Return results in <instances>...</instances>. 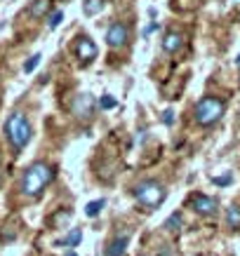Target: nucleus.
<instances>
[{
    "mask_svg": "<svg viewBox=\"0 0 240 256\" xmlns=\"http://www.w3.org/2000/svg\"><path fill=\"white\" fill-rule=\"evenodd\" d=\"M55 178V170L47 162H33L22 176V193L26 198H38Z\"/></svg>",
    "mask_w": 240,
    "mask_h": 256,
    "instance_id": "nucleus-1",
    "label": "nucleus"
},
{
    "mask_svg": "<svg viewBox=\"0 0 240 256\" xmlns=\"http://www.w3.org/2000/svg\"><path fill=\"white\" fill-rule=\"evenodd\" d=\"M165 195H167L165 186L160 181H155V178H146V181H141V184H137V186L132 188V198L137 200V204H139L141 210H146V212L158 210L165 202Z\"/></svg>",
    "mask_w": 240,
    "mask_h": 256,
    "instance_id": "nucleus-2",
    "label": "nucleus"
},
{
    "mask_svg": "<svg viewBox=\"0 0 240 256\" xmlns=\"http://www.w3.org/2000/svg\"><path fill=\"white\" fill-rule=\"evenodd\" d=\"M5 134H8L10 146L19 153V150H24V148L29 146V141H31V136H33L31 122L26 120L24 113L15 110V113L8 118V122H5Z\"/></svg>",
    "mask_w": 240,
    "mask_h": 256,
    "instance_id": "nucleus-3",
    "label": "nucleus"
},
{
    "mask_svg": "<svg viewBox=\"0 0 240 256\" xmlns=\"http://www.w3.org/2000/svg\"><path fill=\"white\" fill-rule=\"evenodd\" d=\"M226 110V104L219 96H202L193 108V116H195V122L202 124V127H212L221 120Z\"/></svg>",
    "mask_w": 240,
    "mask_h": 256,
    "instance_id": "nucleus-4",
    "label": "nucleus"
},
{
    "mask_svg": "<svg viewBox=\"0 0 240 256\" xmlns=\"http://www.w3.org/2000/svg\"><path fill=\"white\" fill-rule=\"evenodd\" d=\"M188 207H191L195 214H200V216H214L219 210V202H217V198H212V195L198 193L188 200Z\"/></svg>",
    "mask_w": 240,
    "mask_h": 256,
    "instance_id": "nucleus-5",
    "label": "nucleus"
},
{
    "mask_svg": "<svg viewBox=\"0 0 240 256\" xmlns=\"http://www.w3.org/2000/svg\"><path fill=\"white\" fill-rule=\"evenodd\" d=\"M73 52H76V56L80 59V62L87 64V62H92L94 56H97V45H94L92 38H87V36H78L76 45H73Z\"/></svg>",
    "mask_w": 240,
    "mask_h": 256,
    "instance_id": "nucleus-6",
    "label": "nucleus"
},
{
    "mask_svg": "<svg viewBox=\"0 0 240 256\" xmlns=\"http://www.w3.org/2000/svg\"><path fill=\"white\" fill-rule=\"evenodd\" d=\"M127 247H130V233H116L106 242L104 256H125L127 254Z\"/></svg>",
    "mask_w": 240,
    "mask_h": 256,
    "instance_id": "nucleus-7",
    "label": "nucleus"
},
{
    "mask_svg": "<svg viewBox=\"0 0 240 256\" xmlns=\"http://www.w3.org/2000/svg\"><path fill=\"white\" fill-rule=\"evenodd\" d=\"M125 42H127V26L120 22L111 24L109 31H106V45L113 47V50H120Z\"/></svg>",
    "mask_w": 240,
    "mask_h": 256,
    "instance_id": "nucleus-8",
    "label": "nucleus"
},
{
    "mask_svg": "<svg viewBox=\"0 0 240 256\" xmlns=\"http://www.w3.org/2000/svg\"><path fill=\"white\" fill-rule=\"evenodd\" d=\"M181 45H184V36L177 31H170L167 36H165L163 40V50L167 52V54H174V52H179L181 50Z\"/></svg>",
    "mask_w": 240,
    "mask_h": 256,
    "instance_id": "nucleus-9",
    "label": "nucleus"
},
{
    "mask_svg": "<svg viewBox=\"0 0 240 256\" xmlns=\"http://www.w3.org/2000/svg\"><path fill=\"white\" fill-rule=\"evenodd\" d=\"M80 240H83V230H80V228H71L69 233H66V238L57 240L55 244H57V247H78V244H80Z\"/></svg>",
    "mask_w": 240,
    "mask_h": 256,
    "instance_id": "nucleus-10",
    "label": "nucleus"
},
{
    "mask_svg": "<svg viewBox=\"0 0 240 256\" xmlns=\"http://www.w3.org/2000/svg\"><path fill=\"white\" fill-rule=\"evenodd\" d=\"M73 110H76L80 118H90L92 116V99H90L87 94H80L76 101V106H73Z\"/></svg>",
    "mask_w": 240,
    "mask_h": 256,
    "instance_id": "nucleus-11",
    "label": "nucleus"
},
{
    "mask_svg": "<svg viewBox=\"0 0 240 256\" xmlns=\"http://www.w3.org/2000/svg\"><path fill=\"white\" fill-rule=\"evenodd\" d=\"M226 226L233 228V230H240V207L238 204H231L226 210Z\"/></svg>",
    "mask_w": 240,
    "mask_h": 256,
    "instance_id": "nucleus-12",
    "label": "nucleus"
},
{
    "mask_svg": "<svg viewBox=\"0 0 240 256\" xmlns=\"http://www.w3.org/2000/svg\"><path fill=\"white\" fill-rule=\"evenodd\" d=\"M101 10H104V0H85V2H83V12H85L87 16L99 14Z\"/></svg>",
    "mask_w": 240,
    "mask_h": 256,
    "instance_id": "nucleus-13",
    "label": "nucleus"
},
{
    "mask_svg": "<svg viewBox=\"0 0 240 256\" xmlns=\"http://www.w3.org/2000/svg\"><path fill=\"white\" fill-rule=\"evenodd\" d=\"M165 228L167 230H179L181 228V212H174V214H170L165 218Z\"/></svg>",
    "mask_w": 240,
    "mask_h": 256,
    "instance_id": "nucleus-14",
    "label": "nucleus"
},
{
    "mask_svg": "<svg viewBox=\"0 0 240 256\" xmlns=\"http://www.w3.org/2000/svg\"><path fill=\"white\" fill-rule=\"evenodd\" d=\"M104 204H106V200H94V202H90L85 207V214L90 218H94V216H99V212L104 210Z\"/></svg>",
    "mask_w": 240,
    "mask_h": 256,
    "instance_id": "nucleus-15",
    "label": "nucleus"
},
{
    "mask_svg": "<svg viewBox=\"0 0 240 256\" xmlns=\"http://www.w3.org/2000/svg\"><path fill=\"white\" fill-rule=\"evenodd\" d=\"M47 10H50V2H47V0H33V5H31L33 16H43Z\"/></svg>",
    "mask_w": 240,
    "mask_h": 256,
    "instance_id": "nucleus-16",
    "label": "nucleus"
},
{
    "mask_svg": "<svg viewBox=\"0 0 240 256\" xmlns=\"http://www.w3.org/2000/svg\"><path fill=\"white\" fill-rule=\"evenodd\" d=\"M69 218H71V212H69V210H64V212H59L57 216L50 218V224H55V228H59V226H64L66 221H69Z\"/></svg>",
    "mask_w": 240,
    "mask_h": 256,
    "instance_id": "nucleus-17",
    "label": "nucleus"
},
{
    "mask_svg": "<svg viewBox=\"0 0 240 256\" xmlns=\"http://www.w3.org/2000/svg\"><path fill=\"white\" fill-rule=\"evenodd\" d=\"M99 106H101L104 110H111V108H116V106H118V101L113 99L111 94H104V96L99 99Z\"/></svg>",
    "mask_w": 240,
    "mask_h": 256,
    "instance_id": "nucleus-18",
    "label": "nucleus"
},
{
    "mask_svg": "<svg viewBox=\"0 0 240 256\" xmlns=\"http://www.w3.org/2000/svg\"><path fill=\"white\" fill-rule=\"evenodd\" d=\"M47 19H50V22H47V26H50V28H57V26L62 24V19H64V12H62V10H57V12H52Z\"/></svg>",
    "mask_w": 240,
    "mask_h": 256,
    "instance_id": "nucleus-19",
    "label": "nucleus"
},
{
    "mask_svg": "<svg viewBox=\"0 0 240 256\" xmlns=\"http://www.w3.org/2000/svg\"><path fill=\"white\" fill-rule=\"evenodd\" d=\"M214 186H231L233 184V174H224V176H212Z\"/></svg>",
    "mask_w": 240,
    "mask_h": 256,
    "instance_id": "nucleus-20",
    "label": "nucleus"
},
{
    "mask_svg": "<svg viewBox=\"0 0 240 256\" xmlns=\"http://www.w3.org/2000/svg\"><path fill=\"white\" fill-rule=\"evenodd\" d=\"M38 64H40V54H33L29 62L24 64V70H26V73H33V68H36Z\"/></svg>",
    "mask_w": 240,
    "mask_h": 256,
    "instance_id": "nucleus-21",
    "label": "nucleus"
},
{
    "mask_svg": "<svg viewBox=\"0 0 240 256\" xmlns=\"http://www.w3.org/2000/svg\"><path fill=\"white\" fill-rule=\"evenodd\" d=\"M163 122L165 124H172V122H174V113H172V110H165V113H163Z\"/></svg>",
    "mask_w": 240,
    "mask_h": 256,
    "instance_id": "nucleus-22",
    "label": "nucleus"
},
{
    "mask_svg": "<svg viewBox=\"0 0 240 256\" xmlns=\"http://www.w3.org/2000/svg\"><path fill=\"white\" fill-rule=\"evenodd\" d=\"M158 31V24H151V26H146V28H144V33H141V36H144V38H148V36H151V33H155Z\"/></svg>",
    "mask_w": 240,
    "mask_h": 256,
    "instance_id": "nucleus-23",
    "label": "nucleus"
},
{
    "mask_svg": "<svg viewBox=\"0 0 240 256\" xmlns=\"http://www.w3.org/2000/svg\"><path fill=\"white\" fill-rule=\"evenodd\" d=\"M66 256H78V254L73 252V249H69V252H66Z\"/></svg>",
    "mask_w": 240,
    "mask_h": 256,
    "instance_id": "nucleus-24",
    "label": "nucleus"
},
{
    "mask_svg": "<svg viewBox=\"0 0 240 256\" xmlns=\"http://www.w3.org/2000/svg\"><path fill=\"white\" fill-rule=\"evenodd\" d=\"M235 64H238V66H240V54H238V59H235Z\"/></svg>",
    "mask_w": 240,
    "mask_h": 256,
    "instance_id": "nucleus-25",
    "label": "nucleus"
},
{
    "mask_svg": "<svg viewBox=\"0 0 240 256\" xmlns=\"http://www.w3.org/2000/svg\"><path fill=\"white\" fill-rule=\"evenodd\" d=\"M141 256H144V254H141Z\"/></svg>",
    "mask_w": 240,
    "mask_h": 256,
    "instance_id": "nucleus-26",
    "label": "nucleus"
}]
</instances>
